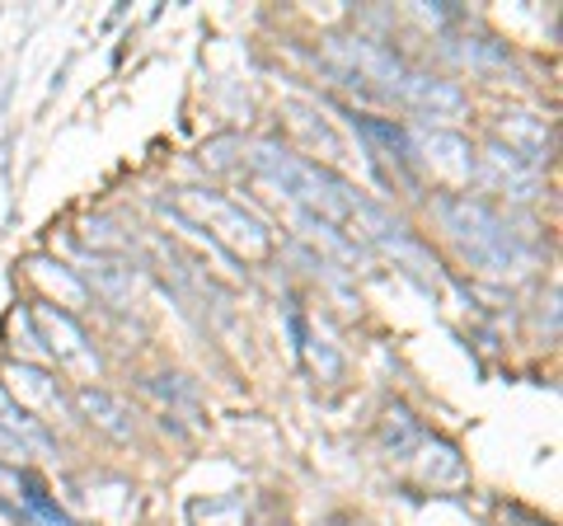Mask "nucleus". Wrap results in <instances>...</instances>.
<instances>
[{
  "instance_id": "1",
  "label": "nucleus",
  "mask_w": 563,
  "mask_h": 526,
  "mask_svg": "<svg viewBox=\"0 0 563 526\" xmlns=\"http://www.w3.org/2000/svg\"><path fill=\"white\" fill-rule=\"evenodd\" d=\"M437 217L451 231V240L461 244V254L484 273H521L531 263V250L507 231V221L493 212L479 198H442Z\"/></svg>"
},
{
  "instance_id": "2",
  "label": "nucleus",
  "mask_w": 563,
  "mask_h": 526,
  "mask_svg": "<svg viewBox=\"0 0 563 526\" xmlns=\"http://www.w3.org/2000/svg\"><path fill=\"white\" fill-rule=\"evenodd\" d=\"M179 212L198 217L211 235H217L225 250H235L244 259H263L268 254V231L263 221H254L244 207H235L231 198H217V193H198V188H179Z\"/></svg>"
},
{
  "instance_id": "3",
  "label": "nucleus",
  "mask_w": 563,
  "mask_h": 526,
  "mask_svg": "<svg viewBox=\"0 0 563 526\" xmlns=\"http://www.w3.org/2000/svg\"><path fill=\"white\" fill-rule=\"evenodd\" d=\"M333 52H339V57H343L357 76L380 80V85H390V90H399L404 76H409V72H404V66L390 57V52L380 47V43H366V39H339V43H333Z\"/></svg>"
},
{
  "instance_id": "4",
  "label": "nucleus",
  "mask_w": 563,
  "mask_h": 526,
  "mask_svg": "<svg viewBox=\"0 0 563 526\" xmlns=\"http://www.w3.org/2000/svg\"><path fill=\"white\" fill-rule=\"evenodd\" d=\"M484 169H488L484 179L512 188V198H536V188H540L536 165H526L521 155H512L507 146H488V151H484Z\"/></svg>"
},
{
  "instance_id": "5",
  "label": "nucleus",
  "mask_w": 563,
  "mask_h": 526,
  "mask_svg": "<svg viewBox=\"0 0 563 526\" xmlns=\"http://www.w3.org/2000/svg\"><path fill=\"white\" fill-rule=\"evenodd\" d=\"M33 320H38V329H43V335L52 339L47 348H52V353H57V362H85V366H99L90 353H85V335H80V329L66 320L62 310L38 306V310H33Z\"/></svg>"
},
{
  "instance_id": "6",
  "label": "nucleus",
  "mask_w": 563,
  "mask_h": 526,
  "mask_svg": "<svg viewBox=\"0 0 563 526\" xmlns=\"http://www.w3.org/2000/svg\"><path fill=\"white\" fill-rule=\"evenodd\" d=\"M399 90L409 95V103H418V109H422V113H432V118H446V113H461V109H465V95L455 90L451 80H432V76H404Z\"/></svg>"
},
{
  "instance_id": "7",
  "label": "nucleus",
  "mask_w": 563,
  "mask_h": 526,
  "mask_svg": "<svg viewBox=\"0 0 563 526\" xmlns=\"http://www.w3.org/2000/svg\"><path fill=\"white\" fill-rule=\"evenodd\" d=\"M503 136H507V151L521 155L526 165H540V155L550 151V128L531 113H507L503 118Z\"/></svg>"
},
{
  "instance_id": "8",
  "label": "nucleus",
  "mask_w": 563,
  "mask_h": 526,
  "mask_svg": "<svg viewBox=\"0 0 563 526\" xmlns=\"http://www.w3.org/2000/svg\"><path fill=\"white\" fill-rule=\"evenodd\" d=\"M80 405L109 437H132V418H128V409H122L109 391H80Z\"/></svg>"
},
{
  "instance_id": "9",
  "label": "nucleus",
  "mask_w": 563,
  "mask_h": 526,
  "mask_svg": "<svg viewBox=\"0 0 563 526\" xmlns=\"http://www.w3.org/2000/svg\"><path fill=\"white\" fill-rule=\"evenodd\" d=\"M385 250H390V254H399L404 263H409V273L418 277V283H428V287H437V283H442V273H437V259L428 254V250H422V244L418 240H409V235H385Z\"/></svg>"
},
{
  "instance_id": "10",
  "label": "nucleus",
  "mask_w": 563,
  "mask_h": 526,
  "mask_svg": "<svg viewBox=\"0 0 563 526\" xmlns=\"http://www.w3.org/2000/svg\"><path fill=\"white\" fill-rule=\"evenodd\" d=\"M418 146L428 151V161L437 155V161L451 165L455 174H470V169H474V161H470V146L461 142V136H451V132H422V136H418Z\"/></svg>"
},
{
  "instance_id": "11",
  "label": "nucleus",
  "mask_w": 563,
  "mask_h": 526,
  "mask_svg": "<svg viewBox=\"0 0 563 526\" xmlns=\"http://www.w3.org/2000/svg\"><path fill=\"white\" fill-rule=\"evenodd\" d=\"M192 517L202 526H250V503L240 494L231 498H207V503H192Z\"/></svg>"
},
{
  "instance_id": "12",
  "label": "nucleus",
  "mask_w": 563,
  "mask_h": 526,
  "mask_svg": "<svg viewBox=\"0 0 563 526\" xmlns=\"http://www.w3.org/2000/svg\"><path fill=\"white\" fill-rule=\"evenodd\" d=\"M10 381H14V395H29L33 405H43V409H62V391H57V381L43 376V372H33V366H10Z\"/></svg>"
},
{
  "instance_id": "13",
  "label": "nucleus",
  "mask_w": 563,
  "mask_h": 526,
  "mask_svg": "<svg viewBox=\"0 0 563 526\" xmlns=\"http://www.w3.org/2000/svg\"><path fill=\"white\" fill-rule=\"evenodd\" d=\"M0 428H5L10 437H20L24 447H38V451H47V437H43V428L33 424V418H29L20 405H14V399H10L5 391H0Z\"/></svg>"
},
{
  "instance_id": "14",
  "label": "nucleus",
  "mask_w": 563,
  "mask_h": 526,
  "mask_svg": "<svg viewBox=\"0 0 563 526\" xmlns=\"http://www.w3.org/2000/svg\"><path fill=\"white\" fill-rule=\"evenodd\" d=\"M24 503L33 507V517H43L47 526H70V522H66V517L57 513V507H52V503H47V498L38 494V489H29V494H24Z\"/></svg>"
},
{
  "instance_id": "15",
  "label": "nucleus",
  "mask_w": 563,
  "mask_h": 526,
  "mask_svg": "<svg viewBox=\"0 0 563 526\" xmlns=\"http://www.w3.org/2000/svg\"><path fill=\"white\" fill-rule=\"evenodd\" d=\"M24 451H29V447L20 442V437H10L5 428H0V456H24Z\"/></svg>"
}]
</instances>
